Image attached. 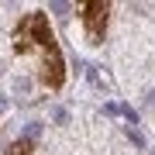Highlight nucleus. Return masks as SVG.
Segmentation results:
<instances>
[{
	"mask_svg": "<svg viewBox=\"0 0 155 155\" xmlns=\"http://www.w3.org/2000/svg\"><path fill=\"white\" fill-rule=\"evenodd\" d=\"M107 17H110V4H104V0H93V4H79V21H83V31H86V38L93 41V45H100V41H104Z\"/></svg>",
	"mask_w": 155,
	"mask_h": 155,
	"instance_id": "nucleus-2",
	"label": "nucleus"
},
{
	"mask_svg": "<svg viewBox=\"0 0 155 155\" xmlns=\"http://www.w3.org/2000/svg\"><path fill=\"white\" fill-rule=\"evenodd\" d=\"M14 52L17 55H31L38 66V79L45 90H62L66 83V59L55 41V31L48 24V14L28 11L14 28Z\"/></svg>",
	"mask_w": 155,
	"mask_h": 155,
	"instance_id": "nucleus-1",
	"label": "nucleus"
},
{
	"mask_svg": "<svg viewBox=\"0 0 155 155\" xmlns=\"http://www.w3.org/2000/svg\"><path fill=\"white\" fill-rule=\"evenodd\" d=\"M11 155H28V141H24V145H21V141L11 145Z\"/></svg>",
	"mask_w": 155,
	"mask_h": 155,
	"instance_id": "nucleus-3",
	"label": "nucleus"
}]
</instances>
